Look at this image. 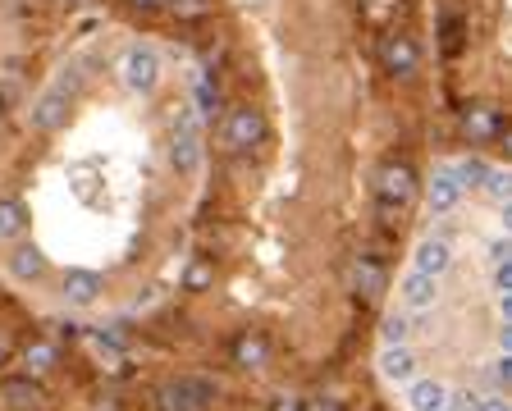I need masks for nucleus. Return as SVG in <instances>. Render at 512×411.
<instances>
[{"mask_svg": "<svg viewBox=\"0 0 512 411\" xmlns=\"http://www.w3.org/2000/svg\"><path fill=\"white\" fill-rule=\"evenodd\" d=\"M384 64H389L394 74H407V69L416 64V51L407 42H389V46H384Z\"/></svg>", "mask_w": 512, "mask_h": 411, "instance_id": "20e7f679", "label": "nucleus"}, {"mask_svg": "<svg viewBox=\"0 0 512 411\" xmlns=\"http://www.w3.org/2000/svg\"><path fill=\"white\" fill-rule=\"evenodd\" d=\"M174 69L133 83L124 119L83 128L74 55L32 96L46 160L0 188V284L60 325H119L170 297L188 261L183 192L206 169V115L188 106L151 142L147 119Z\"/></svg>", "mask_w": 512, "mask_h": 411, "instance_id": "f257e3e1", "label": "nucleus"}, {"mask_svg": "<svg viewBox=\"0 0 512 411\" xmlns=\"http://www.w3.org/2000/svg\"><path fill=\"white\" fill-rule=\"evenodd\" d=\"M394 411H508V169L444 160L375 325Z\"/></svg>", "mask_w": 512, "mask_h": 411, "instance_id": "f03ea898", "label": "nucleus"}, {"mask_svg": "<svg viewBox=\"0 0 512 411\" xmlns=\"http://www.w3.org/2000/svg\"><path fill=\"white\" fill-rule=\"evenodd\" d=\"M83 411H179L170 402H128V398H110V402H92Z\"/></svg>", "mask_w": 512, "mask_h": 411, "instance_id": "7ed1b4c3", "label": "nucleus"}]
</instances>
